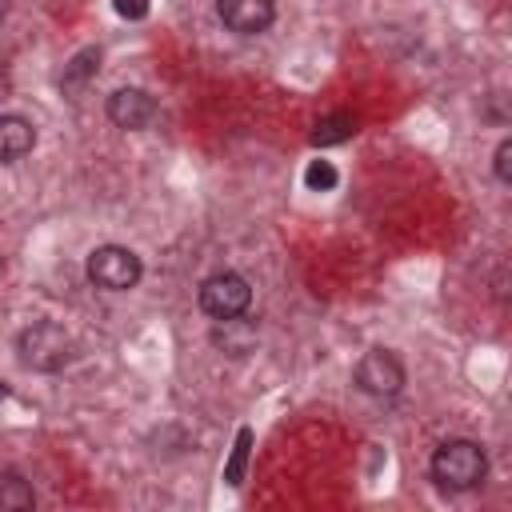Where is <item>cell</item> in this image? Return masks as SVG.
<instances>
[{"mask_svg":"<svg viewBox=\"0 0 512 512\" xmlns=\"http://www.w3.org/2000/svg\"><path fill=\"white\" fill-rule=\"evenodd\" d=\"M84 272H88V280H92L96 288H104V292H128V288L140 284L144 264H140V256H136L132 248H124V244H100V248L88 252Z\"/></svg>","mask_w":512,"mask_h":512,"instance_id":"3957f363","label":"cell"},{"mask_svg":"<svg viewBox=\"0 0 512 512\" xmlns=\"http://www.w3.org/2000/svg\"><path fill=\"white\" fill-rule=\"evenodd\" d=\"M4 396H8V388H4V384H0V400H4Z\"/></svg>","mask_w":512,"mask_h":512,"instance_id":"e0dca14e","label":"cell"},{"mask_svg":"<svg viewBox=\"0 0 512 512\" xmlns=\"http://www.w3.org/2000/svg\"><path fill=\"white\" fill-rule=\"evenodd\" d=\"M208 340H212V348H216V352H224V356L240 360V356H248V352L256 348L260 332H256V324H252V320H244V312H240V316H224V320H216V328L208 332Z\"/></svg>","mask_w":512,"mask_h":512,"instance_id":"ba28073f","label":"cell"},{"mask_svg":"<svg viewBox=\"0 0 512 512\" xmlns=\"http://www.w3.org/2000/svg\"><path fill=\"white\" fill-rule=\"evenodd\" d=\"M304 184H308L312 192H332V188L340 184V172H336L328 160H312V164L304 168Z\"/></svg>","mask_w":512,"mask_h":512,"instance_id":"4fadbf2b","label":"cell"},{"mask_svg":"<svg viewBox=\"0 0 512 512\" xmlns=\"http://www.w3.org/2000/svg\"><path fill=\"white\" fill-rule=\"evenodd\" d=\"M216 16L236 36H260L276 20L272 0H216Z\"/></svg>","mask_w":512,"mask_h":512,"instance_id":"8992f818","label":"cell"},{"mask_svg":"<svg viewBox=\"0 0 512 512\" xmlns=\"http://www.w3.org/2000/svg\"><path fill=\"white\" fill-rule=\"evenodd\" d=\"M96 68H100V52H96V48H84V52H76L72 64L64 68V84H80V80H88Z\"/></svg>","mask_w":512,"mask_h":512,"instance_id":"5bb4252c","label":"cell"},{"mask_svg":"<svg viewBox=\"0 0 512 512\" xmlns=\"http://www.w3.org/2000/svg\"><path fill=\"white\" fill-rule=\"evenodd\" d=\"M36 148V128L32 120L16 112H0V164H12Z\"/></svg>","mask_w":512,"mask_h":512,"instance_id":"9c48e42d","label":"cell"},{"mask_svg":"<svg viewBox=\"0 0 512 512\" xmlns=\"http://www.w3.org/2000/svg\"><path fill=\"white\" fill-rule=\"evenodd\" d=\"M432 480L448 492H468L476 484H484L488 476V456L476 440H444L432 452Z\"/></svg>","mask_w":512,"mask_h":512,"instance_id":"6da1fadb","label":"cell"},{"mask_svg":"<svg viewBox=\"0 0 512 512\" xmlns=\"http://www.w3.org/2000/svg\"><path fill=\"white\" fill-rule=\"evenodd\" d=\"M352 376H356V388H360V392L380 396V400H384V396H396V392L404 388V380H408L400 356L388 352V348H372V352H364Z\"/></svg>","mask_w":512,"mask_h":512,"instance_id":"5b68a950","label":"cell"},{"mask_svg":"<svg viewBox=\"0 0 512 512\" xmlns=\"http://www.w3.org/2000/svg\"><path fill=\"white\" fill-rule=\"evenodd\" d=\"M352 136H356V116L352 112H328L312 128V144L316 148H332V144H344Z\"/></svg>","mask_w":512,"mask_h":512,"instance_id":"30bf717a","label":"cell"},{"mask_svg":"<svg viewBox=\"0 0 512 512\" xmlns=\"http://www.w3.org/2000/svg\"><path fill=\"white\" fill-rule=\"evenodd\" d=\"M112 8H116L120 20H144L152 4H148V0H112Z\"/></svg>","mask_w":512,"mask_h":512,"instance_id":"2e32d148","label":"cell"},{"mask_svg":"<svg viewBox=\"0 0 512 512\" xmlns=\"http://www.w3.org/2000/svg\"><path fill=\"white\" fill-rule=\"evenodd\" d=\"M248 304H252V284H248L240 272H212V276L200 284V308H204L212 320L240 316V312H248Z\"/></svg>","mask_w":512,"mask_h":512,"instance_id":"277c9868","label":"cell"},{"mask_svg":"<svg viewBox=\"0 0 512 512\" xmlns=\"http://www.w3.org/2000/svg\"><path fill=\"white\" fill-rule=\"evenodd\" d=\"M248 448H252V428H240L236 432V444H232V460L224 468V484H240L244 480V464H248Z\"/></svg>","mask_w":512,"mask_h":512,"instance_id":"7c38bea8","label":"cell"},{"mask_svg":"<svg viewBox=\"0 0 512 512\" xmlns=\"http://www.w3.org/2000/svg\"><path fill=\"white\" fill-rule=\"evenodd\" d=\"M492 172H496L500 184H512V140H508V136H504V140L496 144V152H492Z\"/></svg>","mask_w":512,"mask_h":512,"instance_id":"9a60e30c","label":"cell"},{"mask_svg":"<svg viewBox=\"0 0 512 512\" xmlns=\"http://www.w3.org/2000/svg\"><path fill=\"white\" fill-rule=\"evenodd\" d=\"M16 352L20 364L32 372H60L72 360V336L56 320H32L28 328H20Z\"/></svg>","mask_w":512,"mask_h":512,"instance_id":"7a4b0ae2","label":"cell"},{"mask_svg":"<svg viewBox=\"0 0 512 512\" xmlns=\"http://www.w3.org/2000/svg\"><path fill=\"white\" fill-rule=\"evenodd\" d=\"M36 504L32 484L20 472H0V512H24Z\"/></svg>","mask_w":512,"mask_h":512,"instance_id":"8fae6325","label":"cell"},{"mask_svg":"<svg viewBox=\"0 0 512 512\" xmlns=\"http://www.w3.org/2000/svg\"><path fill=\"white\" fill-rule=\"evenodd\" d=\"M156 112H160V104H156V96H148L144 88H116V92L108 96V120H112L116 128H128V132L152 124Z\"/></svg>","mask_w":512,"mask_h":512,"instance_id":"52a82bcc","label":"cell"}]
</instances>
